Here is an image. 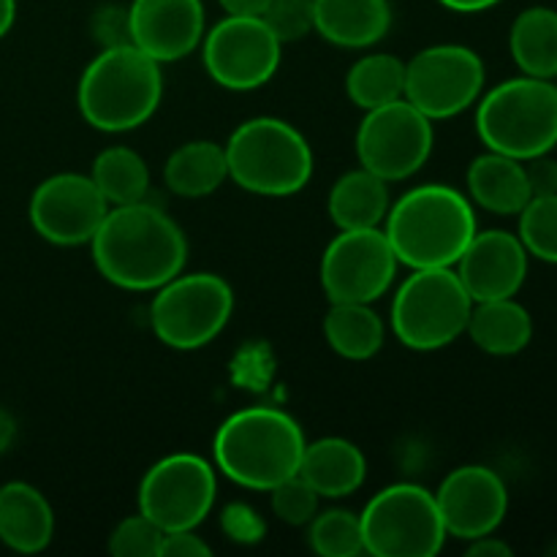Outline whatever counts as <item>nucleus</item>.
<instances>
[{
  "label": "nucleus",
  "mask_w": 557,
  "mask_h": 557,
  "mask_svg": "<svg viewBox=\"0 0 557 557\" xmlns=\"http://www.w3.org/2000/svg\"><path fill=\"white\" fill-rule=\"evenodd\" d=\"M433 141V120L411 101L397 98L364 114L357 131L359 166L386 183H400L428 163Z\"/></svg>",
  "instance_id": "nucleus-11"
},
{
  "label": "nucleus",
  "mask_w": 557,
  "mask_h": 557,
  "mask_svg": "<svg viewBox=\"0 0 557 557\" xmlns=\"http://www.w3.org/2000/svg\"><path fill=\"white\" fill-rule=\"evenodd\" d=\"M90 250L103 281L125 292H158L188 261L183 228L145 199L109 207Z\"/></svg>",
  "instance_id": "nucleus-1"
},
{
  "label": "nucleus",
  "mask_w": 557,
  "mask_h": 557,
  "mask_svg": "<svg viewBox=\"0 0 557 557\" xmlns=\"http://www.w3.org/2000/svg\"><path fill=\"white\" fill-rule=\"evenodd\" d=\"M261 20L270 25L281 44L299 41V38L315 33L313 0H270Z\"/></svg>",
  "instance_id": "nucleus-34"
},
{
  "label": "nucleus",
  "mask_w": 557,
  "mask_h": 557,
  "mask_svg": "<svg viewBox=\"0 0 557 557\" xmlns=\"http://www.w3.org/2000/svg\"><path fill=\"white\" fill-rule=\"evenodd\" d=\"M438 3L451 11H460V14H479V11L493 9V5L500 3V0H438Z\"/></svg>",
  "instance_id": "nucleus-41"
},
{
  "label": "nucleus",
  "mask_w": 557,
  "mask_h": 557,
  "mask_svg": "<svg viewBox=\"0 0 557 557\" xmlns=\"http://www.w3.org/2000/svg\"><path fill=\"white\" fill-rule=\"evenodd\" d=\"M226 180V150L218 141H185L163 163V183L183 199H201V196L215 194Z\"/></svg>",
  "instance_id": "nucleus-24"
},
{
  "label": "nucleus",
  "mask_w": 557,
  "mask_h": 557,
  "mask_svg": "<svg viewBox=\"0 0 557 557\" xmlns=\"http://www.w3.org/2000/svg\"><path fill=\"white\" fill-rule=\"evenodd\" d=\"M346 92L364 112L386 107L406 96V63L395 54H364L348 69Z\"/></svg>",
  "instance_id": "nucleus-29"
},
{
  "label": "nucleus",
  "mask_w": 557,
  "mask_h": 557,
  "mask_svg": "<svg viewBox=\"0 0 557 557\" xmlns=\"http://www.w3.org/2000/svg\"><path fill=\"white\" fill-rule=\"evenodd\" d=\"M109 212V201L90 180V174L63 172L47 177L30 196L33 228L47 243L60 248L90 243Z\"/></svg>",
  "instance_id": "nucleus-15"
},
{
  "label": "nucleus",
  "mask_w": 557,
  "mask_h": 557,
  "mask_svg": "<svg viewBox=\"0 0 557 557\" xmlns=\"http://www.w3.org/2000/svg\"><path fill=\"white\" fill-rule=\"evenodd\" d=\"M384 232L397 261L411 270L455 267L476 234V212L451 185H419L389 207Z\"/></svg>",
  "instance_id": "nucleus-2"
},
{
  "label": "nucleus",
  "mask_w": 557,
  "mask_h": 557,
  "mask_svg": "<svg viewBox=\"0 0 557 557\" xmlns=\"http://www.w3.org/2000/svg\"><path fill=\"white\" fill-rule=\"evenodd\" d=\"M473 299L455 267H424L397 288L392 302V332L413 351H438L466 332Z\"/></svg>",
  "instance_id": "nucleus-7"
},
{
  "label": "nucleus",
  "mask_w": 557,
  "mask_h": 557,
  "mask_svg": "<svg viewBox=\"0 0 557 557\" xmlns=\"http://www.w3.org/2000/svg\"><path fill=\"white\" fill-rule=\"evenodd\" d=\"M212 547L196 531H169L163 533L158 557H207Z\"/></svg>",
  "instance_id": "nucleus-38"
},
{
  "label": "nucleus",
  "mask_w": 557,
  "mask_h": 557,
  "mask_svg": "<svg viewBox=\"0 0 557 557\" xmlns=\"http://www.w3.org/2000/svg\"><path fill=\"white\" fill-rule=\"evenodd\" d=\"M221 531L237 544H259L267 536V522L248 504H228L221 515Z\"/></svg>",
  "instance_id": "nucleus-35"
},
{
  "label": "nucleus",
  "mask_w": 557,
  "mask_h": 557,
  "mask_svg": "<svg viewBox=\"0 0 557 557\" xmlns=\"http://www.w3.org/2000/svg\"><path fill=\"white\" fill-rule=\"evenodd\" d=\"M455 267L473 302L517 297L528 275V250L517 234L490 228L473 234Z\"/></svg>",
  "instance_id": "nucleus-18"
},
{
  "label": "nucleus",
  "mask_w": 557,
  "mask_h": 557,
  "mask_svg": "<svg viewBox=\"0 0 557 557\" xmlns=\"http://www.w3.org/2000/svg\"><path fill=\"white\" fill-rule=\"evenodd\" d=\"M90 30L92 38L101 44V49L131 44L128 9H123V5H101V9L92 14Z\"/></svg>",
  "instance_id": "nucleus-36"
},
{
  "label": "nucleus",
  "mask_w": 557,
  "mask_h": 557,
  "mask_svg": "<svg viewBox=\"0 0 557 557\" xmlns=\"http://www.w3.org/2000/svg\"><path fill=\"white\" fill-rule=\"evenodd\" d=\"M484 63L460 44H435L406 63V101L430 120H449L479 101Z\"/></svg>",
  "instance_id": "nucleus-13"
},
{
  "label": "nucleus",
  "mask_w": 557,
  "mask_h": 557,
  "mask_svg": "<svg viewBox=\"0 0 557 557\" xmlns=\"http://www.w3.org/2000/svg\"><path fill=\"white\" fill-rule=\"evenodd\" d=\"M466 332L484 354L511 357V354H520L531 343L533 319L511 297L487 299V302H473Z\"/></svg>",
  "instance_id": "nucleus-25"
},
{
  "label": "nucleus",
  "mask_w": 557,
  "mask_h": 557,
  "mask_svg": "<svg viewBox=\"0 0 557 557\" xmlns=\"http://www.w3.org/2000/svg\"><path fill=\"white\" fill-rule=\"evenodd\" d=\"M310 525V547L324 557H357L364 553L362 522L359 515L346 509H330L315 515Z\"/></svg>",
  "instance_id": "nucleus-30"
},
{
  "label": "nucleus",
  "mask_w": 557,
  "mask_h": 557,
  "mask_svg": "<svg viewBox=\"0 0 557 557\" xmlns=\"http://www.w3.org/2000/svg\"><path fill=\"white\" fill-rule=\"evenodd\" d=\"M54 536V515L38 487L9 482L0 487V542L22 555H36Z\"/></svg>",
  "instance_id": "nucleus-19"
},
{
  "label": "nucleus",
  "mask_w": 557,
  "mask_h": 557,
  "mask_svg": "<svg viewBox=\"0 0 557 557\" xmlns=\"http://www.w3.org/2000/svg\"><path fill=\"white\" fill-rule=\"evenodd\" d=\"M522 166H525V177H528V185H531V196L557 194V161L555 158H549V152L528 158V161H522Z\"/></svg>",
  "instance_id": "nucleus-37"
},
{
  "label": "nucleus",
  "mask_w": 557,
  "mask_h": 557,
  "mask_svg": "<svg viewBox=\"0 0 557 557\" xmlns=\"http://www.w3.org/2000/svg\"><path fill=\"white\" fill-rule=\"evenodd\" d=\"M359 522L364 553L375 557H433L446 542L435 493L419 484L403 482L375 493Z\"/></svg>",
  "instance_id": "nucleus-8"
},
{
  "label": "nucleus",
  "mask_w": 557,
  "mask_h": 557,
  "mask_svg": "<svg viewBox=\"0 0 557 557\" xmlns=\"http://www.w3.org/2000/svg\"><path fill=\"white\" fill-rule=\"evenodd\" d=\"M16 20V0H0V38L14 27Z\"/></svg>",
  "instance_id": "nucleus-43"
},
{
  "label": "nucleus",
  "mask_w": 557,
  "mask_h": 557,
  "mask_svg": "<svg viewBox=\"0 0 557 557\" xmlns=\"http://www.w3.org/2000/svg\"><path fill=\"white\" fill-rule=\"evenodd\" d=\"M386 180L368 172L364 166L346 172L330 190V218L341 232L348 228H375L389 212V188Z\"/></svg>",
  "instance_id": "nucleus-23"
},
{
  "label": "nucleus",
  "mask_w": 557,
  "mask_h": 557,
  "mask_svg": "<svg viewBox=\"0 0 557 557\" xmlns=\"http://www.w3.org/2000/svg\"><path fill=\"white\" fill-rule=\"evenodd\" d=\"M520 243L536 259L557 264V194L533 196L520 212Z\"/></svg>",
  "instance_id": "nucleus-31"
},
{
  "label": "nucleus",
  "mask_w": 557,
  "mask_h": 557,
  "mask_svg": "<svg viewBox=\"0 0 557 557\" xmlns=\"http://www.w3.org/2000/svg\"><path fill=\"white\" fill-rule=\"evenodd\" d=\"M476 131L493 152L544 156L557 145V85L536 76L500 82L479 101Z\"/></svg>",
  "instance_id": "nucleus-6"
},
{
  "label": "nucleus",
  "mask_w": 557,
  "mask_h": 557,
  "mask_svg": "<svg viewBox=\"0 0 557 557\" xmlns=\"http://www.w3.org/2000/svg\"><path fill=\"white\" fill-rule=\"evenodd\" d=\"M324 337L343 359L368 362L384 346L386 330L368 302H332L324 319Z\"/></svg>",
  "instance_id": "nucleus-27"
},
{
  "label": "nucleus",
  "mask_w": 557,
  "mask_h": 557,
  "mask_svg": "<svg viewBox=\"0 0 557 557\" xmlns=\"http://www.w3.org/2000/svg\"><path fill=\"white\" fill-rule=\"evenodd\" d=\"M163 531L145 515L125 517L109 536V553L114 557H158Z\"/></svg>",
  "instance_id": "nucleus-33"
},
{
  "label": "nucleus",
  "mask_w": 557,
  "mask_h": 557,
  "mask_svg": "<svg viewBox=\"0 0 557 557\" xmlns=\"http://www.w3.org/2000/svg\"><path fill=\"white\" fill-rule=\"evenodd\" d=\"M14 438H16L14 413L5 411V408H0V455H5V451L11 449Z\"/></svg>",
  "instance_id": "nucleus-42"
},
{
  "label": "nucleus",
  "mask_w": 557,
  "mask_h": 557,
  "mask_svg": "<svg viewBox=\"0 0 557 557\" xmlns=\"http://www.w3.org/2000/svg\"><path fill=\"white\" fill-rule=\"evenodd\" d=\"M435 504H438L446 536L473 542V539L498 531L509 511V493H506L504 479L493 468L462 466L441 482Z\"/></svg>",
  "instance_id": "nucleus-16"
},
{
  "label": "nucleus",
  "mask_w": 557,
  "mask_h": 557,
  "mask_svg": "<svg viewBox=\"0 0 557 557\" xmlns=\"http://www.w3.org/2000/svg\"><path fill=\"white\" fill-rule=\"evenodd\" d=\"M468 194L482 210L495 215H520L522 207L533 199L525 166L504 152H484L468 166Z\"/></svg>",
  "instance_id": "nucleus-22"
},
{
  "label": "nucleus",
  "mask_w": 557,
  "mask_h": 557,
  "mask_svg": "<svg viewBox=\"0 0 557 557\" xmlns=\"http://www.w3.org/2000/svg\"><path fill=\"white\" fill-rule=\"evenodd\" d=\"M283 44L261 16L226 14L201 38V60L215 85L256 90L275 76Z\"/></svg>",
  "instance_id": "nucleus-12"
},
{
  "label": "nucleus",
  "mask_w": 557,
  "mask_h": 557,
  "mask_svg": "<svg viewBox=\"0 0 557 557\" xmlns=\"http://www.w3.org/2000/svg\"><path fill=\"white\" fill-rule=\"evenodd\" d=\"M226 14H243V16H261L270 0H218Z\"/></svg>",
  "instance_id": "nucleus-40"
},
{
  "label": "nucleus",
  "mask_w": 557,
  "mask_h": 557,
  "mask_svg": "<svg viewBox=\"0 0 557 557\" xmlns=\"http://www.w3.org/2000/svg\"><path fill=\"white\" fill-rule=\"evenodd\" d=\"M397 264L400 261L384 228H348L321 256V288L330 302L373 305L389 292Z\"/></svg>",
  "instance_id": "nucleus-14"
},
{
  "label": "nucleus",
  "mask_w": 557,
  "mask_h": 557,
  "mask_svg": "<svg viewBox=\"0 0 557 557\" xmlns=\"http://www.w3.org/2000/svg\"><path fill=\"white\" fill-rule=\"evenodd\" d=\"M468 557H511V547L495 539L493 533H487V536L473 539L471 547H468Z\"/></svg>",
  "instance_id": "nucleus-39"
},
{
  "label": "nucleus",
  "mask_w": 557,
  "mask_h": 557,
  "mask_svg": "<svg viewBox=\"0 0 557 557\" xmlns=\"http://www.w3.org/2000/svg\"><path fill=\"white\" fill-rule=\"evenodd\" d=\"M232 313L234 292L228 281L212 272H180L152 297L150 326L163 346L196 351L226 330Z\"/></svg>",
  "instance_id": "nucleus-9"
},
{
  "label": "nucleus",
  "mask_w": 557,
  "mask_h": 557,
  "mask_svg": "<svg viewBox=\"0 0 557 557\" xmlns=\"http://www.w3.org/2000/svg\"><path fill=\"white\" fill-rule=\"evenodd\" d=\"M270 495L272 511H275L277 520H283L286 525H308V522L319 515L321 495L315 493L299 473H294L286 482L272 487Z\"/></svg>",
  "instance_id": "nucleus-32"
},
{
  "label": "nucleus",
  "mask_w": 557,
  "mask_h": 557,
  "mask_svg": "<svg viewBox=\"0 0 557 557\" xmlns=\"http://www.w3.org/2000/svg\"><path fill=\"white\" fill-rule=\"evenodd\" d=\"M302 428L277 408L256 406L232 413L212 441L215 468L234 484L270 493L299 471L305 455Z\"/></svg>",
  "instance_id": "nucleus-3"
},
{
  "label": "nucleus",
  "mask_w": 557,
  "mask_h": 557,
  "mask_svg": "<svg viewBox=\"0 0 557 557\" xmlns=\"http://www.w3.org/2000/svg\"><path fill=\"white\" fill-rule=\"evenodd\" d=\"M511 58L525 76H557V11L547 5L525 9L511 25Z\"/></svg>",
  "instance_id": "nucleus-26"
},
{
  "label": "nucleus",
  "mask_w": 557,
  "mask_h": 557,
  "mask_svg": "<svg viewBox=\"0 0 557 557\" xmlns=\"http://www.w3.org/2000/svg\"><path fill=\"white\" fill-rule=\"evenodd\" d=\"M90 180L96 188L101 190L109 207L117 205H134L147 196L150 188V169H147L145 158L131 147H107L92 161Z\"/></svg>",
  "instance_id": "nucleus-28"
},
{
  "label": "nucleus",
  "mask_w": 557,
  "mask_h": 557,
  "mask_svg": "<svg viewBox=\"0 0 557 557\" xmlns=\"http://www.w3.org/2000/svg\"><path fill=\"white\" fill-rule=\"evenodd\" d=\"M161 96V63L134 44L101 49L82 71L76 87L82 117L103 134L145 125L156 114Z\"/></svg>",
  "instance_id": "nucleus-4"
},
{
  "label": "nucleus",
  "mask_w": 557,
  "mask_h": 557,
  "mask_svg": "<svg viewBox=\"0 0 557 557\" xmlns=\"http://www.w3.org/2000/svg\"><path fill=\"white\" fill-rule=\"evenodd\" d=\"M315 33L343 49L379 44L392 27L389 0H313Z\"/></svg>",
  "instance_id": "nucleus-20"
},
{
  "label": "nucleus",
  "mask_w": 557,
  "mask_h": 557,
  "mask_svg": "<svg viewBox=\"0 0 557 557\" xmlns=\"http://www.w3.org/2000/svg\"><path fill=\"white\" fill-rule=\"evenodd\" d=\"M228 180L256 196H294L313 177L308 139L281 117L245 120L223 145Z\"/></svg>",
  "instance_id": "nucleus-5"
},
{
  "label": "nucleus",
  "mask_w": 557,
  "mask_h": 557,
  "mask_svg": "<svg viewBox=\"0 0 557 557\" xmlns=\"http://www.w3.org/2000/svg\"><path fill=\"white\" fill-rule=\"evenodd\" d=\"M218 476L210 462L190 451L158 460L139 484V515L163 533L196 531L215 506Z\"/></svg>",
  "instance_id": "nucleus-10"
},
{
  "label": "nucleus",
  "mask_w": 557,
  "mask_h": 557,
  "mask_svg": "<svg viewBox=\"0 0 557 557\" xmlns=\"http://www.w3.org/2000/svg\"><path fill=\"white\" fill-rule=\"evenodd\" d=\"M297 473L321 498H346L364 484L368 460L351 441L321 438L305 446Z\"/></svg>",
  "instance_id": "nucleus-21"
},
{
  "label": "nucleus",
  "mask_w": 557,
  "mask_h": 557,
  "mask_svg": "<svg viewBox=\"0 0 557 557\" xmlns=\"http://www.w3.org/2000/svg\"><path fill=\"white\" fill-rule=\"evenodd\" d=\"M128 25L134 47L158 63H177L205 38V5L201 0H134Z\"/></svg>",
  "instance_id": "nucleus-17"
}]
</instances>
